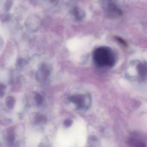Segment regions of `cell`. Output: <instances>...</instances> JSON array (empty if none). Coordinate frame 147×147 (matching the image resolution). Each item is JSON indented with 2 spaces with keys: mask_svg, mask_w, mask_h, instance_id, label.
I'll return each mask as SVG.
<instances>
[{
  "mask_svg": "<svg viewBox=\"0 0 147 147\" xmlns=\"http://www.w3.org/2000/svg\"><path fill=\"white\" fill-rule=\"evenodd\" d=\"M38 147H44V146L43 145V144H39V146H38Z\"/></svg>",
  "mask_w": 147,
  "mask_h": 147,
  "instance_id": "obj_10",
  "label": "cell"
},
{
  "mask_svg": "<svg viewBox=\"0 0 147 147\" xmlns=\"http://www.w3.org/2000/svg\"><path fill=\"white\" fill-rule=\"evenodd\" d=\"M36 100L38 105H40L42 104L43 102V98L40 94H37L36 96Z\"/></svg>",
  "mask_w": 147,
  "mask_h": 147,
  "instance_id": "obj_8",
  "label": "cell"
},
{
  "mask_svg": "<svg viewBox=\"0 0 147 147\" xmlns=\"http://www.w3.org/2000/svg\"><path fill=\"white\" fill-rule=\"evenodd\" d=\"M104 7L105 10L107 12L113 14H120L121 13V11L119 8H118L117 6L113 2H110L107 1L106 2L105 4H104Z\"/></svg>",
  "mask_w": 147,
  "mask_h": 147,
  "instance_id": "obj_2",
  "label": "cell"
},
{
  "mask_svg": "<svg viewBox=\"0 0 147 147\" xmlns=\"http://www.w3.org/2000/svg\"><path fill=\"white\" fill-rule=\"evenodd\" d=\"M128 144L131 147H146V144L143 141L133 138L128 140Z\"/></svg>",
  "mask_w": 147,
  "mask_h": 147,
  "instance_id": "obj_3",
  "label": "cell"
},
{
  "mask_svg": "<svg viewBox=\"0 0 147 147\" xmlns=\"http://www.w3.org/2000/svg\"><path fill=\"white\" fill-rule=\"evenodd\" d=\"M73 123V121L70 119H67L65 120L64 122V125L66 127H68L71 126Z\"/></svg>",
  "mask_w": 147,
  "mask_h": 147,
  "instance_id": "obj_9",
  "label": "cell"
},
{
  "mask_svg": "<svg viewBox=\"0 0 147 147\" xmlns=\"http://www.w3.org/2000/svg\"><path fill=\"white\" fill-rule=\"evenodd\" d=\"M14 139H15V135H14L13 132L11 131L9 132L7 136V140H8V142L10 143H12L14 142Z\"/></svg>",
  "mask_w": 147,
  "mask_h": 147,
  "instance_id": "obj_7",
  "label": "cell"
},
{
  "mask_svg": "<svg viewBox=\"0 0 147 147\" xmlns=\"http://www.w3.org/2000/svg\"><path fill=\"white\" fill-rule=\"evenodd\" d=\"M69 100L75 104H77L80 108L83 107L84 105V98L83 96L81 95L74 96L69 98Z\"/></svg>",
  "mask_w": 147,
  "mask_h": 147,
  "instance_id": "obj_4",
  "label": "cell"
},
{
  "mask_svg": "<svg viewBox=\"0 0 147 147\" xmlns=\"http://www.w3.org/2000/svg\"><path fill=\"white\" fill-rule=\"evenodd\" d=\"M15 99L12 97H9L6 100V105L8 108L12 109L13 108L15 104Z\"/></svg>",
  "mask_w": 147,
  "mask_h": 147,
  "instance_id": "obj_6",
  "label": "cell"
},
{
  "mask_svg": "<svg viewBox=\"0 0 147 147\" xmlns=\"http://www.w3.org/2000/svg\"><path fill=\"white\" fill-rule=\"evenodd\" d=\"M34 122L37 123H45L47 122V118L45 116H44V115L38 114V115L35 116L34 117Z\"/></svg>",
  "mask_w": 147,
  "mask_h": 147,
  "instance_id": "obj_5",
  "label": "cell"
},
{
  "mask_svg": "<svg viewBox=\"0 0 147 147\" xmlns=\"http://www.w3.org/2000/svg\"><path fill=\"white\" fill-rule=\"evenodd\" d=\"M94 62L101 67L110 68L116 62V56L113 50L107 46H101L96 49L93 54Z\"/></svg>",
  "mask_w": 147,
  "mask_h": 147,
  "instance_id": "obj_1",
  "label": "cell"
}]
</instances>
